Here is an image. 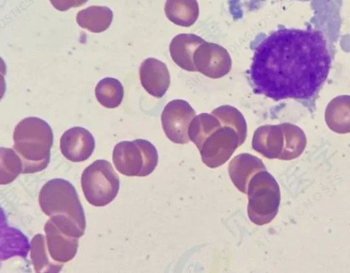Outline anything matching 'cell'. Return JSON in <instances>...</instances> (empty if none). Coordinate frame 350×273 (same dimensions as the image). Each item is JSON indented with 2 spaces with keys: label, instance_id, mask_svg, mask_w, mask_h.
I'll use <instances>...</instances> for the list:
<instances>
[{
  "label": "cell",
  "instance_id": "cell-1",
  "mask_svg": "<svg viewBox=\"0 0 350 273\" xmlns=\"http://www.w3.org/2000/svg\"><path fill=\"white\" fill-rule=\"evenodd\" d=\"M330 67L321 31L283 28L256 47L250 75L256 94L274 101L306 99L325 81Z\"/></svg>",
  "mask_w": 350,
  "mask_h": 273
},
{
  "label": "cell",
  "instance_id": "cell-2",
  "mask_svg": "<svg viewBox=\"0 0 350 273\" xmlns=\"http://www.w3.org/2000/svg\"><path fill=\"white\" fill-rule=\"evenodd\" d=\"M42 212L64 233L81 237L85 229V217L77 192L68 181L53 179L41 188L38 196Z\"/></svg>",
  "mask_w": 350,
  "mask_h": 273
},
{
  "label": "cell",
  "instance_id": "cell-3",
  "mask_svg": "<svg viewBox=\"0 0 350 273\" xmlns=\"http://www.w3.org/2000/svg\"><path fill=\"white\" fill-rule=\"evenodd\" d=\"M13 148L23 162V174L44 170L50 161L53 133L50 125L38 117H27L15 127Z\"/></svg>",
  "mask_w": 350,
  "mask_h": 273
},
{
  "label": "cell",
  "instance_id": "cell-4",
  "mask_svg": "<svg viewBox=\"0 0 350 273\" xmlns=\"http://www.w3.org/2000/svg\"><path fill=\"white\" fill-rule=\"evenodd\" d=\"M306 142L300 127L284 122L258 127L253 135L252 147L268 159L292 160L301 155Z\"/></svg>",
  "mask_w": 350,
  "mask_h": 273
},
{
  "label": "cell",
  "instance_id": "cell-5",
  "mask_svg": "<svg viewBox=\"0 0 350 273\" xmlns=\"http://www.w3.org/2000/svg\"><path fill=\"white\" fill-rule=\"evenodd\" d=\"M247 215L254 224L262 226L271 222L278 213L280 203V187L271 174L262 170L250 180Z\"/></svg>",
  "mask_w": 350,
  "mask_h": 273
},
{
  "label": "cell",
  "instance_id": "cell-6",
  "mask_svg": "<svg viewBox=\"0 0 350 273\" xmlns=\"http://www.w3.org/2000/svg\"><path fill=\"white\" fill-rule=\"evenodd\" d=\"M112 160L116 170L126 177H146L158 164L155 146L148 140L122 141L113 148Z\"/></svg>",
  "mask_w": 350,
  "mask_h": 273
},
{
  "label": "cell",
  "instance_id": "cell-7",
  "mask_svg": "<svg viewBox=\"0 0 350 273\" xmlns=\"http://www.w3.org/2000/svg\"><path fill=\"white\" fill-rule=\"evenodd\" d=\"M86 200L95 207H104L113 200L120 188V179L111 163L98 159L85 168L81 178Z\"/></svg>",
  "mask_w": 350,
  "mask_h": 273
},
{
  "label": "cell",
  "instance_id": "cell-8",
  "mask_svg": "<svg viewBox=\"0 0 350 273\" xmlns=\"http://www.w3.org/2000/svg\"><path fill=\"white\" fill-rule=\"evenodd\" d=\"M240 146L237 131L222 125L211 133L199 149L202 162L211 168L225 164Z\"/></svg>",
  "mask_w": 350,
  "mask_h": 273
},
{
  "label": "cell",
  "instance_id": "cell-9",
  "mask_svg": "<svg viewBox=\"0 0 350 273\" xmlns=\"http://www.w3.org/2000/svg\"><path fill=\"white\" fill-rule=\"evenodd\" d=\"M196 116V112L185 100L170 101L161 114V123L167 138L176 144H187L189 125Z\"/></svg>",
  "mask_w": 350,
  "mask_h": 273
},
{
  "label": "cell",
  "instance_id": "cell-10",
  "mask_svg": "<svg viewBox=\"0 0 350 273\" xmlns=\"http://www.w3.org/2000/svg\"><path fill=\"white\" fill-rule=\"evenodd\" d=\"M193 62L197 71L212 79L225 76L232 67L228 51L217 44L206 41L196 49Z\"/></svg>",
  "mask_w": 350,
  "mask_h": 273
},
{
  "label": "cell",
  "instance_id": "cell-11",
  "mask_svg": "<svg viewBox=\"0 0 350 273\" xmlns=\"http://www.w3.org/2000/svg\"><path fill=\"white\" fill-rule=\"evenodd\" d=\"M59 147L61 153L68 160L81 162L88 159L93 153L95 140L88 129L74 127L62 134Z\"/></svg>",
  "mask_w": 350,
  "mask_h": 273
},
{
  "label": "cell",
  "instance_id": "cell-12",
  "mask_svg": "<svg viewBox=\"0 0 350 273\" xmlns=\"http://www.w3.org/2000/svg\"><path fill=\"white\" fill-rule=\"evenodd\" d=\"M46 245L52 259L64 264L77 254L79 238L68 235L60 230L50 219L44 227Z\"/></svg>",
  "mask_w": 350,
  "mask_h": 273
},
{
  "label": "cell",
  "instance_id": "cell-13",
  "mask_svg": "<svg viewBox=\"0 0 350 273\" xmlns=\"http://www.w3.org/2000/svg\"><path fill=\"white\" fill-rule=\"evenodd\" d=\"M139 79L143 88L152 96L161 98L170 84V75L163 62L149 57L139 67Z\"/></svg>",
  "mask_w": 350,
  "mask_h": 273
},
{
  "label": "cell",
  "instance_id": "cell-14",
  "mask_svg": "<svg viewBox=\"0 0 350 273\" xmlns=\"http://www.w3.org/2000/svg\"><path fill=\"white\" fill-rule=\"evenodd\" d=\"M267 170L261 159L249 153H241L230 161L228 174L234 186L247 194L251 179L258 172Z\"/></svg>",
  "mask_w": 350,
  "mask_h": 273
},
{
  "label": "cell",
  "instance_id": "cell-15",
  "mask_svg": "<svg viewBox=\"0 0 350 273\" xmlns=\"http://www.w3.org/2000/svg\"><path fill=\"white\" fill-rule=\"evenodd\" d=\"M204 42V39L196 34H178L170 44L171 57L181 68L189 72H196L193 55L196 49Z\"/></svg>",
  "mask_w": 350,
  "mask_h": 273
},
{
  "label": "cell",
  "instance_id": "cell-16",
  "mask_svg": "<svg viewBox=\"0 0 350 273\" xmlns=\"http://www.w3.org/2000/svg\"><path fill=\"white\" fill-rule=\"evenodd\" d=\"M325 120L334 132L350 133V95H340L332 99L325 109Z\"/></svg>",
  "mask_w": 350,
  "mask_h": 273
},
{
  "label": "cell",
  "instance_id": "cell-17",
  "mask_svg": "<svg viewBox=\"0 0 350 273\" xmlns=\"http://www.w3.org/2000/svg\"><path fill=\"white\" fill-rule=\"evenodd\" d=\"M113 12L107 6L92 5L80 10L76 17L78 25L93 33H100L110 26Z\"/></svg>",
  "mask_w": 350,
  "mask_h": 273
},
{
  "label": "cell",
  "instance_id": "cell-18",
  "mask_svg": "<svg viewBox=\"0 0 350 273\" xmlns=\"http://www.w3.org/2000/svg\"><path fill=\"white\" fill-rule=\"evenodd\" d=\"M164 10L171 22L181 27L192 25L199 16L197 0H167Z\"/></svg>",
  "mask_w": 350,
  "mask_h": 273
},
{
  "label": "cell",
  "instance_id": "cell-19",
  "mask_svg": "<svg viewBox=\"0 0 350 273\" xmlns=\"http://www.w3.org/2000/svg\"><path fill=\"white\" fill-rule=\"evenodd\" d=\"M30 258L36 272H59L64 265L52 259L45 237L41 233L35 235L31 240Z\"/></svg>",
  "mask_w": 350,
  "mask_h": 273
},
{
  "label": "cell",
  "instance_id": "cell-20",
  "mask_svg": "<svg viewBox=\"0 0 350 273\" xmlns=\"http://www.w3.org/2000/svg\"><path fill=\"white\" fill-rule=\"evenodd\" d=\"M221 126L220 120L213 114L202 113L191 120L188 135L199 150L206 138Z\"/></svg>",
  "mask_w": 350,
  "mask_h": 273
},
{
  "label": "cell",
  "instance_id": "cell-21",
  "mask_svg": "<svg viewBox=\"0 0 350 273\" xmlns=\"http://www.w3.org/2000/svg\"><path fill=\"white\" fill-rule=\"evenodd\" d=\"M95 96L98 103L105 107L115 108L122 101L124 88L117 79L105 77L97 83Z\"/></svg>",
  "mask_w": 350,
  "mask_h": 273
},
{
  "label": "cell",
  "instance_id": "cell-22",
  "mask_svg": "<svg viewBox=\"0 0 350 273\" xmlns=\"http://www.w3.org/2000/svg\"><path fill=\"white\" fill-rule=\"evenodd\" d=\"M212 114L220 120L222 125L232 127L237 131L240 146L244 143L247 137V123L237 108L228 105H221L214 109Z\"/></svg>",
  "mask_w": 350,
  "mask_h": 273
},
{
  "label": "cell",
  "instance_id": "cell-23",
  "mask_svg": "<svg viewBox=\"0 0 350 273\" xmlns=\"http://www.w3.org/2000/svg\"><path fill=\"white\" fill-rule=\"evenodd\" d=\"M0 164L1 185L12 182L23 172V166L21 159L12 148L3 147L0 148Z\"/></svg>",
  "mask_w": 350,
  "mask_h": 273
},
{
  "label": "cell",
  "instance_id": "cell-24",
  "mask_svg": "<svg viewBox=\"0 0 350 273\" xmlns=\"http://www.w3.org/2000/svg\"><path fill=\"white\" fill-rule=\"evenodd\" d=\"M52 5L59 11H66L71 8L84 5L88 0H49Z\"/></svg>",
  "mask_w": 350,
  "mask_h": 273
}]
</instances>
